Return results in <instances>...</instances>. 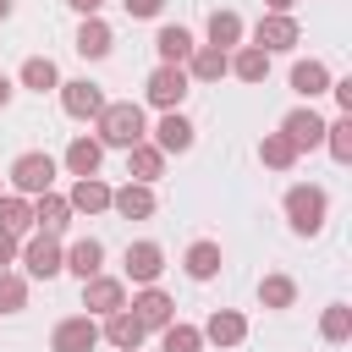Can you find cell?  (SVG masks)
<instances>
[{"label":"cell","instance_id":"1","mask_svg":"<svg viewBox=\"0 0 352 352\" xmlns=\"http://www.w3.org/2000/svg\"><path fill=\"white\" fill-rule=\"evenodd\" d=\"M94 126H99V148H132V143H143L148 138V121H143V104H132V99H104V110L94 116Z\"/></svg>","mask_w":352,"mask_h":352},{"label":"cell","instance_id":"2","mask_svg":"<svg viewBox=\"0 0 352 352\" xmlns=\"http://www.w3.org/2000/svg\"><path fill=\"white\" fill-rule=\"evenodd\" d=\"M324 209H330L324 187H308V182H297V187L286 192V226H292L297 236H314V231L324 226Z\"/></svg>","mask_w":352,"mask_h":352},{"label":"cell","instance_id":"3","mask_svg":"<svg viewBox=\"0 0 352 352\" xmlns=\"http://www.w3.org/2000/svg\"><path fill=\"white\" fill-rule=\"evenodd\" d=\"M143 94H148L154 110H182V99L192 94V77H187V66H165V60H160V66L148 72Z\"/></svg>","mask_w":352,"mask_h":352},{"label":"cell","instance_id":"4","mask_svg":"<svg viewBox=\"0 0 352 352\" xmlns=\"http://www.w3.org/2000/svg\"><path fill=\"white\" fill-rule=\"evenodd\" d=\"M297 16L292 11H264L258 16V28H253V44L264 50V55H280V50H297Z\"/></svg>","mask_w":352,"mask_h":352},{"label":"cell","instance_id":"5","mask_svg":"<svg viewBox=\"0 0 352 352\" xmlns=\"http://www.w3.org/2000/svg\"><path fill=\"white\" fill-rule=\"evenodd\" d=\"M11 187H16L22 198L50 192V187H55V160H50V154H16V165H11Z\"/></svg>","mask_w":352,"mask_h":352},{"label":"cell","instance_id":"6","mask_svg":"<svg viewBox=\"0 0 352 352\" xmlns=\"http://www.w3.org/2000/svg\"><path fill=\"white\" fill-rule=\"evenodd\" d=\"M16 253H22V264H28V275H33V280H50V275H60V270H66V248H60L55 236H44V231H38L28 248H16Z\"/></svg>","mask_w":352,"mask_h":352},{"label":"cell","instance_id":"7","mask_svg":"<svg viewBox=\"0 0 352 352\" xmlns=\"http://www.w3.org/2000/svg\"><path fill=\"white\" fill-rule=\"evenodd\" d=\"M94 346H99L94 314H72V319H60L55 336H50V352H94Z\"/></svg>","mask_w":352,"mask_h":352},{"label":"cell","instance_id":"8","mask_svg":"<svg viewBox=\"0 0 352 352\" xmlns=\"http://www.w3.org/2000/svg\"><path fill=\"white\" fill-rule=\"evenodd\" d=\"M82 308H88L94 319H104V314L126 308V286L110 280V275H88V280H82Z\"/></svg>","mask_w":352,"mask_h":352},{"label":"cell","instance_id":"9","mask_svg":"<svg viewBox=\"0 0 352 352\" xmlns=\"http://www.w3.org/2000/svg\"><path fill=\"white\" fill-rule=\"evenodd\" d=\"M60 110H66V116H77V121H94V116L104 110V94H99V82H88V77H77V82H60Z\"/></svg>","mask_w":352,"mask_h":352},{"label":"cell","instance_id":"10","mask_svg":"<svg viewBox=\"0 0 352 352\" xmlns=\"http://www.w3.org/2000/svg\"><path fill=\"white\" fill-rule=\"evenodd\" d=\"M132 319H138L143 330H165V324L176 319V302H170L160 286H143V292L132 297Z\"/></svg>","mask_w":352,"mask_h":352},{"label":"cell","instance_id":"11","mask_svg":"<svg viewBox=\"0 0 352 352\" xmlns=\"http://www.w3.org/2000/svg\"><path fill=\"white\" fill-rule=\"evenodd\" d=\"M160 270H165V248H160V242H132V248H126V280L154 286Z\"/></svg>","mask_w":352,"mask_h":352},{"label":"cell","instance_id":"12","mask_svg":"<svg viewBox=\"0 0 352 352\" xmlns=\"http://www.w3.org/2000/svg\"><path fill=\"white\" fill-rule=\"evenodd\" d=\"M182 66H187V77H192V82H220V77L231 72V55H226V50H214V44H192V55H187Z\"/></svg>","mask_w":352,"mask_h":352},{"label":"cell","instance_id":"13","mask_svg":"<svg viewBox=\"0 0 352 352\" xmlns=\"http://www.w3.org/2000/svg\"><path fill=\"white\" fill-rule=\"evenodd\" d=\"M280 132H286V143H292L297 154H302V148H319V143H324V121L314 116V104H308V110H292V116L280 121Z\"/></svg>","mask_w":352,"mask_h":352},{"label":"cell","instance_id":"14","mask_svg":"<svg viewBox=\"0 0 352 352\" xmlns=\"http://www.w3.org/2000/svg\"><path fill=\"white\" fill-rule=\"evenodd\" d=\"M154 148H160V154H187V148H192V121H187L182 110H165L160 126H154Z\"/></svg>","mask_w":352,"mask_h":352},{"label":"cell","instance_id":"15","mask_svg":"<svg viewBox=\"0 0 352 352\" xmlns=\"http://www.w3.org/2000/svg\"><path fill=\"white\" fill-rule=\"evenodd\" d=\"M33 226H38L44 236H60V231L72 226V204H66L55 187H50V192H38V198H33Z\"/></svg>","mask_w":352,"mask_h":352},{"label":"cell","instance_id":"16","mask_svg":"<svg viewBox=\"0 0 352 352\" xmlns=\"http://www.w3.org/2000/svg\"><path fill=\"white\" fill-rule=\"evenodd\" d=\"M110 209H116L121 220H148V214H154V187H148V182H126L121 192H110Z\"/></svg>","mask_w":352,"mask_h":352},{"label":"cell","instance_id":"17","mask_svg":"<svg viewBox=\"0 0 352 352\" xmlns=\"http://www.w3.org/2000/svg\"><path fill=\"white\" fill-rule=\"evenodd\" d=\"M66 204H72V214H99V209H110V187L99 176H77L72 192H66Z\"/></svg>","mask_w":352,"mask_h":352},{"label":"cell","instance_id":"18","mask_svg":"<svg viewBox=\"0 0 352 352\" xmlns=\"http://www.w3.org/2000/svg\"><path fill=\"white\" fill-rule=\"evenodd\" d=\"M143 336H148V330L132 319V308H116V314H104V341H110V346H121V352H138V346H143Z\"/></svg>","mask_w":352,"mask_h":352},{"label":"cell","instance_id":"19","mask_svg":"<svg viewBox=\"0 0 352 352\" xmlns=\"http://www.w3.org/2000/svg\"><path fill=\"white\" fill-rule=\"evenodd\" d=\"M204 341H214V346H242V341H248V319L231 314V308H214L209 324H204Z\"/></svg>","mask_w":352,"mask_h":352},{"label":"cell","instance_id":"20","mask_svg":"<svg viewBox=\"0 0 352 352\" xmlns=\"http://www.w3.org/2000/svg\"><path fill=\"white\" fill-rule=\"evenodd\" d=\"M160 170H165V154H160L148 138L126 148V176H132V182H148V187H154V182H160Z\"/></svg>","mask_w":352,"mask_h":352},{"label":"cell","instance_id":"21","mask_svg":"<svg viewBox=\"0 0 352 352\" xmlns=\"http://www.w3.org/2000/svg\"><path fill=\"white\" fill-rule=\"evenodd\" d=\"M110 22H99V16H82V28H77V55L82 60H104L110 55Z\"/></svg>","mask_w":352,"mask_h":352},{"label":"cell","instance_id":"22","mask_svg":"<svg viewBox=\"0 0 352 352\" xmlns=\"http://www.w3.org/2000/svg\"><path fill=\"white\" fill-rule=\"evenodd\" d=\"M99 160H104L99 138H72L66 143V170L72 176H99Z\"/></svg>","mask_w":352,"mask_h":352},{"label":"cell","instance_id":"23","mask_svg":"<svg viewBox=\"0 0 352 352\" xmlns=\"http://www.w3.org/2000/svg\"><path fill=\"white\" fill-rule=\"evenodd\" d=\"M292 88H297L302 99L330 94V72H324V60H297V66H292Z\"/></svg>","mask_w":352,"mask_h":352},{"label":"cell","instance_id":"24","mask_svg":"<svg viewBox=\"0 0 352 352\" xmlns=\"http://www.w3.org/2000/svg\"><path fill=\"white\" fill-rule=\"evenodd\" d=\"M99 264H104V248H99L94 236H82V242H72V248H66V270H72L77 280L99 275Z\"/></svg>","mask_w":352,"mask_h":352},{"label":"cell","instance_id":"25","mask_svg":"<svg viewBox=\"0 0 352 352\" xmlns=\"http://www.w3.org/2000/svg\"><path fill=\"white\" fill-rule=\"evenodd\" d=\"M154 50H160L165 66H182V60L192 55V33H187V28H160V33H154Z\"/></svg>","mask_w":352,"mask_h":352},{"label":"cell","instance_id":"26","mask_svg":"<svg viewBox=\"0 0 352 352\" xmlns=\"http://www.w3.org/2000/svg\"><path fill=\"white\" fill-rule=\"evenodd\" d=\"M182 264H187L192 280H214V275H220V242H192Z\"/></svg>","mask_w":352,"mask_h":352},{"label":"cell","instance_id":"27","mask_svg":"<svg viewBox=\"0 0 352 352\" xmlns=\"http://www.w3.org/2000/svg\"><path fill=\"white\" fill-rule=\"evenodd\" d=\"M22 88H33V94H50V88H60V72H55V60H50V55H33V60H22Z\"/></svg>","mask_w":352,"mask_h":352},{"label":"cell","instance_id":"28","mask_svg":"<svg viewBox=\"0 0 352 352\" xmlns=\"http://www.w3.org/2000/svg\"><path fill=\"white\" fill-rule=\"evenodd\" d=\"M231 72H236L242 82H264V77H270V55H264L258 44H248V50L231 55Z\"/></svg>","mask_w":352,"mask_h":352},{"label":"cell","instance_id":"29","mask_svg":"<svg viewBox=\"0 0 352 352\" xmlns=\"http://www.w3.org/2000/svg\"><path fill=\"white\" fill-rule=\"evenodd\" d=\"M258 160H264L270 170H292V165H297V148L286 143V132H264V143H258Z\"/></svg>","mask_w":352,"mask_h":352},{"label":"cell","instance_id":"30","mask_svg":"<svg viewBox=\"0 0 352 352\" xmlns=\"http://www.w3.org/2000/svg\"><path fill=\"white\" fill-rule=\"evenodd\" d=\"M160 352H204V330H192V324H165L160 330Z\"/></svg>","mask_w":352,"mask_h":352},{"label":"cell","instance_id":"31","mask_svg":"<svg viewBox=\"0 0 352 352\" xmlns=\"http://www.w3.org/2000/svg\"><path fill=\"white\" fill-rule=\"evenodd\" d=\"M319 336H324L330 346H341V341L352 336V308H346V302H330L324 319H319Z\"/></svg>","mask_w":352,"mask_h":352},{"label":"cell","instance_id":"32","mask_svg":"<svg viewBox=\"0 0 352 352\" xmlns=\"http://www.w3.org/2000/svg\"><path fill=\"white\" fill-rule=\"evenodd\" d=\"M236 38H242V16H236V11H214V16H209V44H214V50H231Z\"/></svg>","mask_w":352,"mask_h":352},{"label":"cell","instance_id":"33","mask_svg":"<svg viewBox=\"0 0 352 352\" xmlns=\"http://www.w3.org/2000/svg\"><path fill=\"white\" fill-rule=\"evenodd\" d=\"M292 297H297L292 275H264V280H258V302H264V308H292Z\"/></svg>","mask_w":352,"mask_h":352},{"label":"cell","instance_id":"34","mask_svg":"<svg viewBox=\"0 0 352 352\" xmlns=\"http://www.w3.org/2000/svg\"><path fill=\"white\" fill-rule=\"evenodd\" d=\"M0 226L11 231V236H22L28 226H33V204L16 192V198H0Z\"/></svg>","mask_w":352,"mask_h":352},{"label":"cell","instance_id":"35","mask_svg":"<svg viewBox=\"0 0 352 352\" xmlns=\"http://www.w3.org/2000/svg\"><path fill=\"white\" fill-rule=\"evenodd\" d=\"M324 148L346 165L352 160V116H341V121H324Z\"/></svg>","mask_w":352,"mask_h":352},{"label":"cell","instance_id":"36","mask_svg":"<svg viewBox=\"0 0 352 352\" xmlns=\"http://www.w3.org/2000/svg\"><path fill=\"white\" fill-rule=\"evenodd\" d=\"M22 308H28V280L0 270V314H22Z\"/></svg>","mask_w":352,"mask_h":352},{"label":"cell","instance_id":"37","mask_svg":"<svg viewBox=\"0 0 352 352\" xmlns=\"http://www.w3.org/2000/svg\"><path fill=\"white\" fill-rule=\"evenodd\" d=\"M330 94H336V104L352 116V77H341V82H330Z\"/></svg>","mask_w":352,"mask_h":352},{"label":"cell","instance_id":"38","mask_svg":"<svg viewBox=\"0 0 352 352\" xmlns=\"http://www.w3.org/2000/svg\"><path fill=\"white\" fill-rule=\"evenodd\" d=\"M121 6H126L132 16H160V6H165V0H121Z\"/></svg>","mask_w":352,"mask_h":352},{"label":"cell","instance_id":"39","mask_svg":"<svg viewBox=\"0 0 352 352\" xmlns=\"http://www.w3.org/2000/svg\"><path fill=\"white\" fill-rule=\"evenodd\" d=\"M11 258H16V236H11V231H6V226H0V270H6V264H11Z\"/></svg>","mask_w":352,"mask_h":352},{"label":"cell","instance_id":"40","mask_svg":"<svg viewBox=\"0 0 352 352\" xmlns=\"http://www.w3.org/2000/svg\"><path fill=\"white\" fill-rule=\"evenodd\" d=\"M66 6H72V11H82V16H99V6H104V0H66Z\"/></svg>","mask_w":352,"mask_h":352},{"label":"cell","instance_id":"41","mask_svg":"<svg viewBox=\"0 0 352 352\" xmlns=\"http://www.w3.org/2000/svg\"><path fill=\"white\" fill-rule=\"evenodd\" d=\"M11 94H16V88H11V77H6V72H0V110H6V104H11Z\"/></svg>","mask_w":352,"mask_h":352},{"label":"cell","instance_id":"42","mask_svg":"<svg viewBox=\"0 0 352 352\" xmlns=\"http://www.w3.org/2000/svg\"><path fill=\"white\" fill-rule=\"evenodd\" d=\"M297 0H264V11H292Z\"/></svg>","mask_w":352,"mask_h":352},{"label":"cell","instance_id":"43","mask_svg":"<svg viewBox=\"0 0 352 352\" xmlns=\"http://www.w3.org/2000/svg\"><path fill=\"white\" fill-rule=\"evenodd\" d=\"M6 16H11V0H0V22H6Z\"/></svg>","mask_w":352,"mask_h":352}]
</instances>
